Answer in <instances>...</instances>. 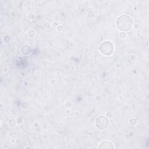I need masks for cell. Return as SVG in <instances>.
I'll return each mask as SVG.
<instances>
[{
  "instance_id": "6da1fadb",
  "label": "cell",
  "mask_w": 149,
  "mask_h": 149,
  "mask_svg": "<svg viewBox=\"0 0 149 149\" xmlns=\"http://www.w3.org/2000/svg\"><path fill=\"white\" fill-rule=\"evenodd\" d=\"M133 24V21L128 16L122 15L119 16L116 20V25L118 28L123 31L129 30Z\"/></svg>"
},
{
  "instance_id": "7a4b0ae2",
  "label": "cell",
  "mask_w": 149,
  "mask_h": 149,
  "mask_svg": "<svg viewBox=\"0 0 149 149\" xmlns=\"http://www.w3.org/2000/svg\"><path fill=\"white\" fill-rule=\"evenodd\" d=\"M95 126L96 127L100 129L104 130L107 128L109 126V120L108 119L104 116H100L95 119Z\"/></svg>"
},
{
  "instance_id": "3957f363",
  "label": "cell",
  "mask_w": 149,
  "mask_h": 149,
  "mask_svg": "<svg viewBox=\"0 0 149 149\" xmlns=\"http://www.w3.org/2000/svg\"><path fill=\"white\" fill-rule=\"evenodd\" d=\"M100 50L102 54L105 55H109L113 52V45L109 41H105L101 45Z\"/></svg>"
},
{
  "instance_id": "277c9868",
  "label": "cell",
  "mask_w": 149,
  "mask_h": 149,
  "mask_svg": "<svg viewBox=\"0 0 149 149\" xmlns=\"http://www.w3.org/2000/svg\"><path fill=\"white\" fill-rule=\"evenodd\" d=\"M98 148L104 149H111L113 148L114 147L113 146V144L111 142L108 141H104L100 143Z\"/></svg>"
},
{
  "instance_id": "5b68a950",
  "label": "cell",
  "mask_w": 149,
  "mask_h": 149,
  "mask_svg": "<svg viewBox=\"0 0 149 149\" xmlns=\"http://www.w3.org/2000/svg\"><path fill=\"white\" fill-rule=\"evenodd\" d=\"M120 36L122 38H125V36H126V34H125V33H120Z\"/></svg>"
}]
</instances>
